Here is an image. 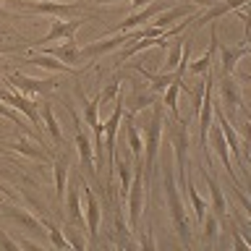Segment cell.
I'll return each instance as SVG.
<instances>
[{"label": "cell", "mask_w": 251, "mask_h": 251, "mask_svg": "<svg viewBox=\"0 0 251 251\" xmlns=\"http://www.w3.org/2000/svg\"><path fill=\"white\" fill-rule=\"evenodd\" d=\"M162 183H165V199H168L173 227H176L180 243H183V246H191V225H188V217H186V204L180 199V188L176 183V170H173V165H168V162H165V170H162Z\"/></svg>", "instance_id": "6da1fadb"}, {"label": "cell", "mask_w": 251, "mask_h": 251, "mask_svg": "<svg viewBox=\"0 0 251 251\" xmlns=\"http://www.w3.org/2000/svg\"><path fill=\"white\" fill-rule=\"evenodd\" d=\"M162 128H165V105L160 100L152 102V118H149L147 128H144V147H147V157H141L144 162V180H149L154 170V162H157V152H160V136H162Z\"/></svg>", "instance_id": "7a4b0ae2"}, {"label": "cell", "mask_w": 251, "mask_h": 251, "mask_svg": "<svg viewBox=\"0 0 251 251\" xmlns=\"http://www.w3.org/2000/svg\"><path fill=\"white\" fill-rule=\"evenodd\" d=\"M144 162L133 165V176H131V186H128V227L131 233H139V223H141V209H144Z\"/></svg>", "instance_id": "3957f363"}, {"label": "cell", "mask_w": 251, "mask_h": 251, "mask_svg": "<svg viewBox=\"0 0 251 251\" xmlns=\"http://www.w3.org/2000/svg\"><path fill=\"white\" fill-rule=\"evenodd\" d=\"M212 71L204 81V94H201V102H199V147H201V157H204V165H209V149H207V136H209V128H212Z\"/></svg>", "instance_id": "277c9868"}, {"label": "cell", "mask_w": 251, "mask_h": 251, "mask_svg": "<svg viewBox=\"0 0 251 251\" xmlns=\"http://www.w3.org/2000/svg\"><path fill=\"white\" fill-rule=\"evenodd\" d=\"M217 105L223 107V113L227 121H235V115L238 113H246V105H243V97H241V84L235 81L233 76H223V81H220V100Z\"/></svg>", "instance_id": "5b68a950"}, {"label": "cell", "mask_w": 251, "mask_h": 251, "mask_svg": "<svg viewBox=\"0 0 251 251\" xmlns=\"http://www.w3.org/2000/svg\"><path fill=\"white\" fill-rule=\"evenodd\" d=\"M19 8H26V11L34 13H45L52 16V19H74V16L84 13V3H50V0H16Z\"/></svg>", "instance_id": "8992f818"}, {"label": "cell", "mask_w": 251, "mask_h": 251, "mask_svg": "<svg viewBox=\"0 0 251 251\" xmlns=\"http://www.w3.org/2000/svg\"><path fill=\"white\" fill-rule=\"evenodd\" d=\"M68 113H71V118H74V123H76V149H78V157H81V168L86 170V176H89L94 183H97V188H100L102 183H100V176H97V165H94V149L89 144V139H86V133L81 131V118H78V113L74 107H68Z\"/></svg>", "instance_id": "52a82bcc"}, {"label": "cell", "mask_w": 251, "mask_h": 251, "mask_svg": "<svg viewBox=\"0 0 251 251\" xmlns=\"http://www.w3.org/2000/svg\"><path fill=\"white\" fill-rule=\"evenodd\" d=\"M123 105H126V94L118 92L115 94V107H113V115L107 118L105 123V147H107V165H110V176L115 173V136H118V126H121V118H123Z\"/></svg>", "instance_id": "ba28073f"}, {"label": "cell", "mask_w": 251, "mask_h": 251, "mask_svg": "<svg viewBox=\"0 0 251 251\" xmlns=\"http://www.w3.org/2000/svg\"><path fill=\"white\" fill-rule=\"evenodd\" d=\"M78 183H81V188H84V201H86L84 227H86V235H89V243H94V241H97L100 223H102V207H100V199L94 196V188L84 180V176L78 178Z\"/></svg>", "instance_id": "9c48e42d"}, {"label": "cell", "mask_w": 251, "mask_h": 251, "mask_svg": "<svg viewBox=\"0 0 251 251\" xmlns=\"http://www.w3.org/2000/svg\"><path fill=\"white\" fill-rule=\"evenodd\" d=\"M173 147H176V180L178 188L186 183V168H188V131L183 121H176V131H173Z\"/></svg>", "instance_id": "30bf717a"}, {"label": "cell", "mask_w": 251, "mask_h": 251, "mask_svg": "<svg viewBox=\"0 0 251 251\" xmlns=\"http://www.w3.org/2000/svg\"><path fill=\"white\" fill-rule=\"evenodd\" d=\"M84 24V19H78V16H74V19H52L50 21V31L42 37V39H37V42H31V45H37V47H45V45H50V42H58V39H74L76 34V29Z\"/></svg>", "instance_id": "8fae6325"}, {"label": "cell", "mask_w": 251, "mask_h": 251, "mask_svg": "<svg viewBox=\"0 0 251 251\" xmlns=\"http://www.w3.org/2000/svg\"><path fill=\"white\" fill-rule=\"evenodd\" d=\"M8 84L16 86L21 94H42V92H50L58 86L55 78H29L24 74H8Z\"/></svg>", "instance_id": "7c38bea8"}, {"label": "cell", "mask_w": 251, "mask_h": 251, "mask_svg": "<svg viewBox=\"0 0 251 251\" xmlns=\"http://www.w3.org/2000/svg\"><path fill=\"white\" fill-rule=\"evenodd\" d=\"M201 176H204V183H207V188H209V201H212V207H207V209H212V215H215L220 223H223V220H227V201H225V194H223V188H220L217 178L209 176V170L201 168Z\"/></svg>", "instance_id": "4fadbf2b"}, {"label": "cell", "mask_w": 251, "mask_h": 251, "mask_svg": "<svg viewBox=\"0 0 251 251\" xmlns=\"http://www.w3.org/2000/svg\"><path fill=\"white\" fill-rule=\"evenodd\" d=\"M241 5H249V0H217L215 5H209L207 11H204V13L199 16V19L194 21V29H201V26H207L209 21L223 19V16L233 13L235 8H241Z\"/></svg>", "instance_id": "5bb4252c"}, {"label": "cell", "mask_w": 251, "mask_h": 251, "mask_svg": "<svg viewBox=\"0 0 251 251\" xmlns=\"http://www.w3.org/2000/svg\"><path fill=\"white\" fill-rule=\"evenodd\" d=\"M217 50H220V55H223V66H220V74H223V76H233V71L238 68V60L246 58V55L251 52V47H249L246 39H243L238 47H225V45L217 42Z\"/></svg>", "instance_id": "9a60e30c"}, {"label": "cell", "mask_w": 251, "mask_h": 251, "mask_svg": "<svg viewBox=\"0 0 251 251\" xmlns=\"http://www.w3.org/2000/svg\"><path fill=\"white\" fill-rule=\"evenodd\" d=\"M0 102H5V105H11V107L19 110V113H24L31 126H39V110L29 97H24L19 92H0Z\"/></svg>", "instance_id": "2e32d148"}, {"label": "cell", "mask_w": 251, "mask_h": 251, "mask_svg": "<svg viewBox=\"0 0 251 251\" xmlns=\"http://www.w3.org/2000/svg\"><path fill=\"white\" fill-rule=\"evenodd\" d=\"M66 223L74 227H84V209H81V183L66 188Z\"/></svg>", "instance_id": "e0dca14e"}, {"label": "cell", "mask_w": 251, "mask_h": 251, "mask_svg": "<svg viewBox=\"0 0 251 251\" xmlns=\"http://www.w3.org/2000/svg\"><path fill=\"white\" fill-rule=\"evenodd\" d=\"M168 3L170 0H154V3H149L144 11H139V13H131L128 19H126L121 26H118V31H131V29H136V26H141V24H147V21H152L160 11H165L168 8Z\"/></svg>", "instance_id": "ac0fdd59"}, {"label": "cell", "mask_w": 251, "mask_h": 251, "mask_svg": "<svg viewBox=\"0 0 251 251\" xmlns=\"http://www.w3.org/2000/svg\"><path fill=\"white\" fill-rule=\"evenodd\" d=\"M133 118L136 113H126V118H121V126L126 128V139H128V152L136 162H141V157H144V139H141V133L136 128V123H133Z\"/></svg>", "instance_id": "d6986e66"}, {"label": "cell", "mask_w": 251, "mask_h": 251, "mask_svg": "<svg viewBox=\"0 0 251 251\" xmlns=\"http://www.w3.org/2000/svg\"><path fill=\"white\" fill-rule=\"evenodd\" d=\"M68 170H71V160L68 154H55L52 157V176H55V199L63 201V194L68 188Z\"/></svg>", "instance_id": "ffe728a7"}, {"label": "cell", "mask_w": 251, "mask_h": 251, "mask_svg": "<svg viewBox=\"0 0 251 251\" xmlns=\"http://www.w3.org/2000/svg\"><path fill=\"white\" fill-rule=\"evenodd\" d=\"M0 215L11 217L13 223H19V225H24V227H26V230L42 233V220L31 217L29 212H26V209H21V207H13V204H0Z\"/></svg>", "instance_id": "44dd1931"}, {"label": "cell", "mask_w": 251, "mask_h": 251, "mask_svg": "<svg viewBox=\"0 0 251 251\" xmlns=\"http://www.w3.org/2000/svg\"><path fill=\"white\" fill-rule=\"evenodd\" d=\"M217 29L212 26V45H209V50L201 55L199 60H188V66H186V74H196V76H204V74H209L212 71V63H215V50H217Z\"/></svg>", "instance_id": "7402d4cb"}, {"label": "cell", "mask_w": 251, "mask_h": 251, "mask_svg": "<svg viewBox=\"0 0 251 251\" xmlns=\"http://www.w3.org/2000/svg\"><path fill=\"white\" fill-rule=\"evenodd\" d=\"M180 92H186V86H183V78H178L176 74H173V81L165 86V100H162V105L170 110V115H173V123L176 121H183L178 113V94Z\"/></svg>", "instance_id": "603a6c76"}, {"label": "cell", "mask_w": 251, "mask_h": 251, "mask_svg": "<svg viewBox=\"0 0 251 251\" xmlns=\"http://www.w3.org/2000/svg\"><path fill=\"white\" fill-rule=\"evenodd\" d=\"M45 55H52V58H58L60 63H66V66H74V68H76V63L81 60L76 39H63L60 47H50V50H47Z\"/></svg>", "instance_id": "cb8c5ba5"}, {"label": "cell", "mask_w": 251, "mask_h": 251, "mask_svg": "<svg viewBox=\"0 0 251 251\" xmlns=\"http://www.w3.org/2000/svg\"><path fill=\"white\" fill-rule=\"evenodd\" d=\"M186 16H191V5H176V8H165V11H160L152 19V26L157 29H168L173 21H178V19H186Z\"/></svg>", "instance_id": "d4e9b609"}, {"label": "cell", "mask_w": 251, "mask_h": 251, "mask_svg": "<svg viewBox=\"0 0 251 251\" xmlns=\"http://www.w3.org/2000/svg\"><path fill=\"white\" fill-rule=\"evenodd\" d=\"M21 63L37 66V68H47V71H52V74H76L74 66H66V63H60L58 58H52V55H37V58H26Z\"/></svg>", "instance_id": "484cf974"}, {"label": "cell", "mask_w": 251, "mask_h": 251, "mask_svg": "<svg viewBox=\"0 0 251 251\" xmlns=\"http://www.w3.org/2000/svg\"><path fill=\"white\" fill-rule=\"evenodd\" d=\"M183 45H186V37H180V34L173 37V47L165 50V63H162L165 74H173V71H176V66L180 63V55H183Z\"/></svg>", "instance_id": "4316f807"}, {"label": "cell", "mask_w": 251, "mask_h": 251, "mask_svg": "<svg viewBox=\"0 0 251 251\" xmlns=\"http://www.w3.org/2000/svg\"><path fill=\"white\" fill-rule=\"evenodd\" d=\"M42 121H45V128H47V133H50V139H52V144H63V131H60V126H58V118H55V113H52V105L50 102H45L42 105Z\"/></svg>", "instance_id": "83f0119b"}, {"label": "cell", "mask_w": 251, "mask_h": 251, "mask_svg": "<svg viewBox=\"0 0 251 251\" xmlns=\"http://www.w3.org/2000/svg\"><path fill=\"white\" fill-rule=\"evenodd\" d=\"M115 243L118 246H123V249H136V241L131 238V227L126 225V220H123V215H121V209H115Z\"/></svg>", "instance_id": "f1b7e54d"}, {"label": "cell", "mask_w": 251, "mask_h": 251, "mask_svg": "<svg viewBox=\"0 0 251 251\" xmlns=\"http://www.w3.org/2000/svg\"><path fill=\"white\" fill-rule=\"evenodd\" d=\"M183 194L188 196V201H191L194 217H196V220H204V212H207V207H209V204H207V201H204L201 196H199V191L194 188V183H191L188 178H186V183H183Z\"/></svg>", "instance_id": "f546056e"}, {"label": "cell", "mask_w": 251, "mask_h": 251, "mask_svg": "<svg viewBox=\"0 0 251 251\" xmlns=\"http://www.w3.org/2000/svg\"><path fill=\"white\" fill-rule=\"evenodd\" d=\"M0 118H8V121H11L13 126H19V128L24 131V133H29V136H34L37 139V131H31V126L24 121L21 118V113L16 107H11V105H5V102H0Z\"/></svg>", "instance_id": "4dcf8cb0"}, {"label": "cell", "mask_w": 251, "mask_h": 251, "mask_svg": "<svg viewBox=\"0 0 251 251\" xmlns=\"http://www.w3.org/2000/svg\"><path fill=\"white\" fill-rule=\"evenodd\" d=\"M136 71L147 78L149 84H152V92H165V86L173 81V74H165V71H162V74H152V71H147L144 66H136Z\"/></svg>", "instance_id": "1f68e13d"}, {"label": "cell", "mask_w": 251, "mask_h": 251, "mask_svg": "<svg viewBox=\"0 0 251 251\" xmlns=\"http://www.w3.org/2000/svg\"><path fill=\"white\" fill-rule=\"evenodd\" d=\"M78 97H81V102H84V118H86V126H89V128H94V126L100 123V113H97L100 105H102V102H100V94H97L94 100H84V94L78 92Z\"/></svg>", "instance_id": "d6a6232c"}, {"label": "cell", "mask_w": 251, "mask_h": 251, "mask_svg": "<svg viewBox=\"0 0 251 251\" xmlns=\"http://www.w3.org/2000/svg\"><path fill=\"white\" fill-rule=\"evenodd\" d=\"M42 225L47 227V235H50V243H52L55 249H71L68 241H66V235H63V230L55 223H50L47 217H42Z\"/></svg>", "instance_id": "836d02e7"}, {"label": "cell", "mask_w": 251, "mask_h": 251, "mask_svg": "<svg viewBox=\"0 0 251 251\" xmlns=\"http://www.w3.org/2000/svg\"><path fill=\"white\" fill-rule=\"evenodd\" d=\"M201 223H204V241H207L209 246H215L217 233H220V230H217V227H220V220L212 215V212H209V215L204 212V220H201Z\"/></svg>", "instance_id": "e575fe53"}, {"label": "cell", "mask_w": 251, "mask_h": 251, "mask_svg": "<svg viewBox=\"0 0 251 251\" xmlns=\"http://www.w3.org/2000/svg\"><path fill=\"white\" fill-rule=\"evenodd\" d=\"M63 235H66V241H68V246H71V249H78V251H84L86 246H89V241H86L84 235H81V230H78V227H74V225H68V227H66V233H63Z\"/></svg>", "instance_id": "d590c367"}, {"label": "cell", "mask_w": 251, "mask_h": 251, "mask_svg": "<svg viewBox=\"0 0 251 251\" xmlns=\"http://www.w3.org/2000/svg\"><path fill=\"white\" fill-rule=\"evenodd\" d=\"M154 100H157V92L136 94V97H133V105H131V110H128V113H139V110H144V107H149V105H152Z\"/></svg>", "instance_id": "8d00e7d4"}, {"label": "cell", "mask_w": 251, "mask_h": 251, "mask_svg": "<svg viewBox=\"0 0 251 251\" xmlns=\"http://www.w3.org/2000/svg\"><path fill=\"white\" fill-rule=\"evenodd\" d=\"M230 233H233V241H235V249L238 251H251V241L249 238H243V230H241V225L233 220V227H230Z\"/></svg>", "instance_id": "74e56055"}, {"label": "cell", "mask_w": 251, "mask_h": 251, "mask_svg": "<svg viewBox=\"0 0 251 251\" xmlns=\"http://www.w3.org/2000/svg\"><path fill=\"white\" fill-rule=\"evenodd\" d=\"M121 92V76H115L113 81H110L105 89L100 92V102H110V100H115V94Z\"/></svg>", "instance_id": "f35d334b"}, {"label": "cell", "mask_w": 251, "mask_h": 251, "mask_svg": "<svg viewBox=\"0 0 251 251\" xmlns=\"http://www.w3.org/2000/svg\"><path fill=\"white\" fill-rule=\"evenodd\" d=\"M233 196L241 201V209H243V212H246V215L251 217V199H249L246 194H243V186H233Z\"/></svg>", "instance_id": "ab89813d"}, {"label": "cell", "mask_w": 251, "mask_h": 251, "mask_svg": "<svg viewBox=\"0 0 251 251\" xmlns=\"http://www.w3.org/2000/svg\"><path fill=\"white\" fill-rule=\"evenodd\" d=\"M0 246H3V249H11V251H16V249H19V241L8 238V233H5V230H0Z\"/></svg>", "instance_id": "60d3db41"}, {"label": "cell", "mask_w": 251, "mask_h": 251, "mask_svg": "<svg viewBox=\"0 0 251 251\" xmlns=\"http://www.w3.org/2000/svg\"><path fill=\"white\" fill-rule=\"evenodd\" d=\"M19 249H31V251H39L42 246H37V243H31V241H26V238H21V241H19Z\"/></svg>", "instance_id": "b9f144b4"}, {"label": "cell", "mask_w": 251, "mask_h": 251, "mask_svg": "<svg viewBox=\"0 0 251 251\" xmlns=\"http://www.w3.org/2000/svg\"><path fill=\"white\" fill-rule=\"evenodd\" d=\"M0 196H8V199H16V191H11L5 183H0Z\"/></svg>", "instance_id": "7bdbcfd3"}, {"label": "cell", "mask_w": 251, "mask_h": 251, "mask_svg": "<svg viewBox=\"0 0 251 251\" xmlns=\"http://www.w3.org/2000/svg\"><path fill=\"white\" fill-rule=\"evenodd\" d=\"M94 3L105 5V3H115V0H94ZM128 3H133V5H141V3H147V0H128Z\"/></svg>", "instance_id": "ee69618b"}, {"label": "cell", "mask_w": 251, "mask_h": 251, "mask_svg": "<svg viewBox=\"0 0 251 251\" xmlns=\"http://www.w3.org/2000/svg\"><path fill=\"white\" fill-rule=\"evenodd\" d=\"M191 3H196V5H207V8H209V5H215L217 0H191Z\"/></svg>", "instance_id": "f6af8a7d"}, {"label": "cell", "mask_w": 251, "mask_h": 251, "mask_svg": "<svg viewBox=\"0 0 251 251\" xmlns=\"http://www.w3.org/2000/svg\"><path fill=\"white\" fill-rule=\"evenodd\" d=\"M0 19H11V13H8V11H3V8H0Z\"/></svg>", "instance_id": "bcb514c9"}]
</instances>
